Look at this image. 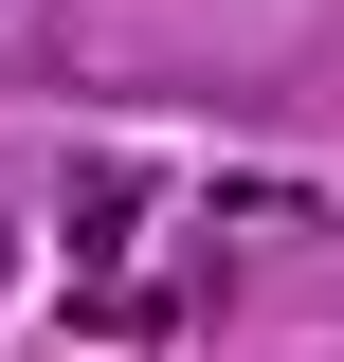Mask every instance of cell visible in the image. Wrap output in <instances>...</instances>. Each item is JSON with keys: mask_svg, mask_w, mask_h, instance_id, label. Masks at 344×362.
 I'll return each mask as SVG.
<instances>
[{"mask_svg": "<svg viewBox=\"0 0 344 362\" xmlns=\"http://www.w3.org/2000/svg\"><path fill=\"white\" fill-rule=\"evenodd\" d=\"M0 254H18V235H0Z\"/></svg>", "mask_w": 344, "mask_h": 362, "instance_id": "obj_1", "label": "cell"}]
</instances>
